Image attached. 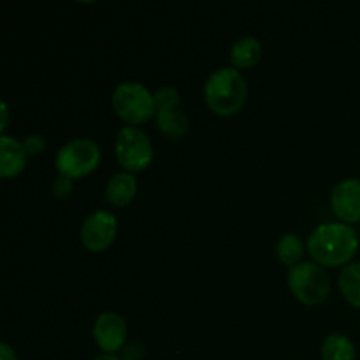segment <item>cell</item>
I'll return each instance as SVG.
<instances>
[{
	"instance_id": "9c48e42d",
	"label": "cell",
	"mask_w": 360,
	"mask_h": 360,
	"mask_svg": "<svg viewBox=\"0 0 360 360\" xmlns=\"http://www.w3.org/2000/svg\"><path fill=\"white\" fill-rule=\"evenodd\" d=\"M94 338L104 354L115 355V352H118L127 340V323L123 316L111 311L102 313L95 320Z\"/></svg>"
},
{
	"instance_id": "e0dca14e",
	"label": "cell",
	"mask_w": 360,
	"mask_h": 360,
	"mask_svg": "<svg viewBox=\"0 0 360 360\" xmlns=\"http://www.w3.org/2000/svg\"><path fill=\"white\" fill-rule=\"evenodd\" d=\"M23 146L28 157H35V155H39L46 148V139L42 136H39V134H32V136L25 137Z\"/></svg>"
},
{
	"instance_id": "ffe728a7",
	"label": "cell",
	"mask_w": 360,
	"mask_h": 360,
	"mask_svg": "<svg viewBox=\"0 0 360 360\" xmlns=\"http://www.w3.org/2000/svg\"><path fill=\"white\" fill-rule=\"evenodd\" d=\"M7 118H9V111H7V104L6 102H2V123H0V130H6L7 127Z\"/></svg>"
},
{
	"instance_id": "ba28073f",
	"label": "cell",
	"mask_w": 360,
	"mask_h": 360,
	"mask_svg": "<svg viewBox=\"0 0 360 360\" xmlns=\"http://www.w3.org/2000/svg\"><path fill=\"white\" fill-rule=\"evenodd\" d=\"M118 231L116 217L109 211H94L81 225V243L90 252H104L112 245Z\"/></svg>"
},
{
	"instance_id": "6da1fadb",
	"label": "cell",
	"mask_w": 360,
	"mask_h": 360,
	"mask_svg": "<svg viewBox=\"0 0 360 360\" xmlns=\"http://www.w3.org/2000/svg\"><path fill=\"white\" fill-rule=\"evenodd\" d=\"M359 248V236L350 225L330 224L319 225L308 239V250L320 266L336 267L348 264Z\"/></svg>"
},
{
	"instance_id": "44dd1931",
	"label": "cell",
	"mask_w": 360,
	"mask_h": 360,
	"mask_svg": "<svg viewBox=\"0 0 360 360\" xmlns=\"http://www.w3.org/2000/svg\"><path fill=\"white\" fill-rule=\"evenodd\" d=\"M94 360H122V359L116 357V355H108V354H104V355H98V357H95Z\"/></svg>"
},
{
	"instance_id": "8992f818",
	"label": "cell",
	"mask_w": 360,
	"mask_h": 360,
	"mask_svg": "<svg viewBox=\"0 0 360 360\" xmlns=\"http://www.w3.org/2000/svg\"><path fill=\"white\" fill-rule=\"evenodd\" d=\"M116 158L127 172L144 171L153 160V146L146 134L137 127H123L115 141Z\"/></svg>"
},
{
	"instance_id": "5bb4252c",
	"label": "cell",
	"mask_w": 360,
	"mask_h": 360,
	"mask_svg": "<svg viewBox=\"0 0 360 360\" xmlns=\"http://www.w3.org/2000/svg\"><path fill=\"white\" fill-rule=\"evenodd\" d=\"M323 360H355V347L345 334L334 333L323 340L322 343Z\"/></svg>"
},
{
	"instance_id": "4fadbf2b",
	"label": "cell",
	"mask_w": 360,
	"mask_h": 360,
	"mask_svg": "<svg viewBox=\"0 0 360 360\" xmlns=\"http://www.w3.org/2000/svg\"><path fill=\"white\" fill-rule=\"evenodd\" d=\"M262 58V44L255 37H241L232 44L231 62L236 69H248Z\"/></svg>"
},
{
	"instance_id": "7c38bea8",
	"label": "cell",
	"mask_w": 360,
	"mask_h": 360,
	"mask_svg": "<svg viewBox=\"0 0 360 360\" xmlns=\"http://www.w3.org/2000/svg\"><path fill=\"white\" fill-rule=\"evenodd\" d=\"M137 181L130 172H118L112 176L105 186V197L115 206L123 207L136 197Z\"/></svg>"
},
{
	"instance_id": "8fae6325",
	"label": "cell",
	"mask_w": 360,
	"mask_h": 360,
	"mask_svg": "<svg viewBox=\"0 0 360 360\" xmlns=\"http://www.w3.org/2000/svg\"><path fill=\"white\" fill-rule=\"evenodd\" d=\"M27 151L23 143L9 136H0V176H18L27 165Z\"/></svg>"
},
{
	"instance_id": "ac0fdd59",
	"label": "cell",
	"mask_w": 360,
	"mask_h": 360,
	"mask_svg": "<svg viewBox=\"0 0 360 360\" xmlns=\"http://www.w3.org/2000/svg\"><path fill=\"white\" fill-rule=\"evenodd\" d=\"M70 192H72V179L60 174L58 178L53 181V195H55L56 199H65Z\"/></svg>"
},
{
	"instance_id": "7a4b0ae2",
	"label": "cell",
	"mask_w": 360,
	"mask_h": 360,
	"mask_svg": "<svg viewBox=\"0 0 360 360\" xmlns=\"http://www.w3.org/2000/svg\"><path fill=\"white\" fill-rule=\"evenodd\" d=\"M248 95L245 77L238 69L224 67L218 69L207 77L204 84V98L206 104L214 115L234 116L241 111Z\"/></svg>"
},
{
	"instance_id": "9a60e30c",
	"label": "cell",
	"mask_w": 360,
	"mask_h": 360,
	"mask_svg": "<svg viewBox=\"0 0 360 360\" xmlns=\"http://www.w3.org/2000/svg\"><path fill=\"white\" fill-rule=\"evenodd\" d=\"M340 290L350 304L360 308V262L343 267L340 274Z\"/></svg>"
},
{
	"instance_id": "2e32d148",
	"label": "cell",
	"mask_w": 360,
	"mask_h": 360,
	"mask_svg": "<svg viewBox=\"0 0 360 360\" xmlns=\"http://www.w3.org/2000/svg\"><path fill=\"white\" fill-rule=\"evenodd\" d=\"M278 259L287 266L294 267L301 264L302 255H304V243L301 241L297 234H285L278 241Z\"/></svg>"
},
{
	"instance_id": "30bf717a",
	"label": "cell",
	"mask_w": 360,
	"mask_h": 360,
	"mask_svg": "<svg viewBox=\"0 0 360 360\" xmlns=\"http://www.w3.org/2000/svg\"><path fill=\"white\" fill-rule=\"evenodd\" d=\"M330 206L340 220L360 221V179L348 178L338 183L330 195Z\"/></svg>"
},
{
	"instance_id": "277c9868",
	"label": "cell",
	"mask_w": 360,
	"mask_h": 360,
	"mask_svg": "<svg viewBox=\"0 0 360 360\" xmlns=\"http://www.w3.org/2000/svg\"><path fill=\"white\" fill-rule=\"evenodd\" d=\"M288 287L302 304H322L330 292V281L326 271L315 262H301L290 267Z\"/></svg>"
},
{
	"instance_id": "5b68a950",
	"label": "cell",
	"mask_w": 360,
	"mask_h": 360,
	"mask_svg": "<svg viewBox=\"0 0 360 360\" xmlns=\"http://www.w3.org/2000/svg\"><path fill=\"white\" fill-rule=\"evenodd\" d=\"M98 162H101V150L97 144L86 137H79L60 148L55 165L60 174L74 179L94 172Z\"/></svg>"
},
{
	"instance_id": "d6986e66",
	"label": "cell",
	"mask_w": 360,
	"mask_h": 360,
	"mask_svg": "<svg viewBox=\"0 0 360 360\" xmlns=\"http://www.w3.org/2000/svg\"><path fill=\"white\" fill-rule=\"evenodd\" d=\"M0 360H18L16 352L7 343H0Z\"/></svg>"
},
{
	"instance_id": "3957f363",
	"label": "cell",
	"mask_w": 360,
	"mask_h": 360,
	"mask_svg": "<svg viewBox=\"0 0 360 360\" xmlns=\"http://www.w3.org/2000/svg\"><path fill=\"white\" fill-rule=\"evenodd\" d=\"M112 108L123 122L139 125L148 122L157 112L155 95L144 84L136 81H123L112 91Z\"/></svg>"
},
{
	"instance_id": "52a82bcc",
	"label": "cell",
	"mask_w": 360,
	"mask_h": 360,
	"mask_svg": "<svg viewBox=\"0 0 360 360\" xmlns=\"http://www.w3.org/2000/svg\"><path fill=\"white\" fill-rule=\"evenodd\" d=\"M181 97L172 86H164L155 94L158 129L171 139H181L188 132V118L178 109Z\"/></svg>"
}]
</instances>
